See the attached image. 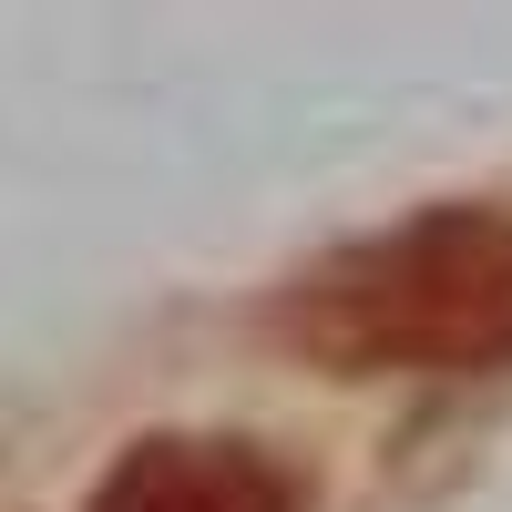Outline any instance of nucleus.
<instances>
[{
	"instance_id": "f257e3e1",
	"label": "nucleus",
	"mask_w": 512,
	"mask_h": 512,
	"mask_svg": "<svg viewBox=\"0 0 512 512\" xmlns=\"http://www.w3.org/2000/svg\"><path fill=\"white\" fill-rule=\"evenodd\" d=\"M287 338L328 369H502L512 359V216L441 205L318 277H297Z\"/></svg>"
},
{
	"instance_id": "f03ea898",
	"label": "nucleus",
	"mask_w": 512,
	"mask_h": 512,
	"mask_svg": "<svg viewBox=\"0 0 512 512\" xmlns=\"http://www.w3.org/2000/svg\"><path fill=\"white\" fill-rule=\"evenodd\" d=\"M93 512H297V492L246 441H134L103 472Z\"/></svg>"
}]
</instances>
